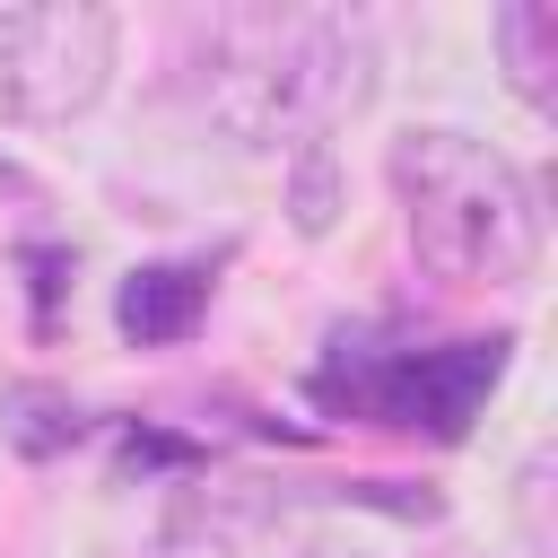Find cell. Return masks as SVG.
Here are the masks:
<instances>
[{
  "mask_svg": "<svg viewBox=\"0 0 558 558\" xmlns=\"http://www.w3.org/2000/svg\"><path fill=\"white\" fill-rule=\"evenodd\" d=\"M192 96L253 157L331 148L323 131H340L375 96V26L349 9H296V0L209 9L192 17Z\"/></svg>",
  "mask_w": 558,
  "mask_h": 558,
  "instance_id": "1",
  "label": "cell"
},
{
  "mask_svg": "<svg viewBox=\"0 0 558 558\" xmlns=\"http://www.w3.org/2000/svg\"><path fill=\"white\" fill-rule=\"evenodd\" d=\"M392 201H401V235L436 288H514L541 262L532 174L471 131H401Z\"/></svg>",
  "mask_w": 558,
  "mask_h": 558,
  "instance_id": "2",
  "label": "cell"
},
{
  "mask_svg": "<svg viewBox=\"0 0 558 558\" xmlns=\"http://www.w3.org/2000/svg\"><path fill=\"white\" fill-rule=\"evenodd\" d=\"M506 357H514L506 331H471V340H445V349H384V357L323 366L314 401H331L349 418H375V427H410V436L462 445L471 418H480V401L497 392Z\"/></svg>",
  "mask_w": 558,
  "mask_h": 558,
  "instance_id": "3",
  "label": "cell"
},
{
  "mask_svg": "<svg viewBox=\"0 0 558 558\" xmlns=\"http://www.w3.org/2000/svg\"><path fill=\"white\" fill-rule=\"evenodd\" d=\"M105 87H113V9L96 0L0 9V122L61 131Z\"/></svg>",
  "mask_w": 558,
  "mask_h": 558,
  "instance_id": "4",
  "label": "cell"
},
{
  "mask_svg": "<svg viewBox=\"0 0 558 558\" xmlns=\"http://www.w3.org/2000/svg\"><path fill=\"white\" fill-rule=\"evenodd\" d=\"M201 314H209V270H201V262H148V270H131L122 296H113V323H122V340H140V349L192 340Z\"/></svg>",
  "mask_w": 558,
  "mask_h": 558,
  "instance_id": "5",
  "label": "cell"
},
{
  "mask_svg": "<svg viewBox=\"0 0 558 558\" xmlns=\"http://www.w3.org/2000/svg\"><path fill=\"white\" fill-rule=\"evenodd\" d=\"M497 52H506V78L523 105H558V0H506Z\"/></svg>",
  "mask_w": 558,
  "mask_h": 558,
  "instance_id": "6",
  "label": "cell"
},
{
  "mask_svg": "<svg viewBox=\"0 0 558 558\" xmlns=\"http://www.w3.org/2000/svg\"><path fill=\"white\" fill-rule=\"evenodd\" d=\"M0 436H9L26 462H52V453H70V445L87 436V418H78L70 392H52V384H17V392L0 401Z\"/></svg>",
  "mask_w": 558,
  "mask_h": 558,
  "instance_id": "7",
  "label": "cell"
},
{
  "mask_svg": "<svg viewBox=\"0 0 558 558\" xmlns=\"http://www.w3.org/2000/svg\"><path fill=\"white\" fill-rule=\"evenodd\" d=\"M26 288H35V331L61 323V288H70V253L61 244H26Z\"/></svg>",
  "mask_w": 558,
  "mask_h": 558,
  "instance_id": "8",
  "label": "cell"
},
{
  "mask_svg": "<svg viewBox=\"0 0 558 558\" xmlns=\"http://www.w3.org/2000/svg\"><path fill=\"white\" fill-rule=\"evenodd\" d=\"M296 227H305V235L331 227V148H305V157H296Z\"/></svg>",
  "mask_w": 558,
  "mask_h": 558,
  "instance_id": "9",
  "label": "cell"
},
{
  "mask_svg": "<svg viewBox=\"0 0 558 558\" xmlns=\"http://www.w3.org/2000/svg\"><path fill=\"white\" fill-rule=\"evenodd\" d=\"M122 462L140 471H166V462H201V445H183V436H148V427H122Z\"/></svg>",
  "mask_w": 558,
  "mask_h": 558,
  "instance_id": "10",
  "label": "cell"
},
{
  "mask_svg": "<svg viewBox=\"0 0 558 558\" xmlns=\"http://www.w3.org/2000/svg\"><path fill=\"white\" fill-rule=\"evenodd\" d=\"M541 506H549V453H541V462H523V541H532V549H549Z\"/></svg>",
  "mask_w": 558,
  "mask_h": 558,
  "instance_id": "11",
  "label": "cell"
},
{
  "mask_svg": "<svg viewBox=\"0 0 558 558\" xmlns=\"http://www.w3.org/2000/svg\"><path fill=\"white\" fill-rule=\"evenodd\" d=\"M288 558H366V549H349V541H296Z\"/></svg>",
  "mask_w": 558,
  "mask_h": 558,
  "instance_id": "12",
  "label": "cell"
}]
</instances>
